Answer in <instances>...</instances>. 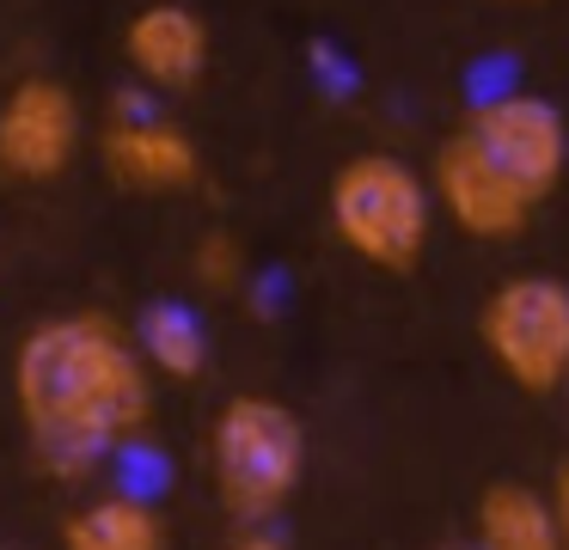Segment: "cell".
Returning <instances> with one entry per match:
<instances>
[{
    "mask_svg": "<svg viewBox=\"0 0 569 550\" xmlns=\"http://www.w3.org/2000/svg\"><path fill=\"white\" fill-rule=\"evenodd\" d=\"M429 183H435V208L453 220L466 239H520L539 214V196L527 190L520 178H508L490 153L478 147V134L459 122L429 159Z\"/></svg>",
    "mask_w": 569,
    "mask_h": 550,
    "instance_id": "cell-5",
    "label": "cell"
},
{
    "mask_svg": "<svg viewBox=\"0 0 569 550\" xmlns=\"http://www.w3.org/2000/svg\"><path fill=\"white\" fill-rule=\"evenodd\" d=\"M13 403L50 477H87L148 428L153 367L111 312L43 318L13 354Z\"/></svg>",
    "mask_w": 569,
    "mask_h": 550,
    "instance_id": "cell-1",
    "label": "cell"
},
{
    "mask_svg": "<svg viewBox=\"0 0 569 550\" xmlns=\"http://www.w3.org/2000/svg\"><path fill=\"white\" fill-rule=\"evenodd\" d=\"M331 232L356 263L380 269V276H410L429 251L435 232V183L398 153H356L337 166L331 178Z\"/></svg>",
    "mask_w": 569,
    "mask_h": 550,
    "instance_id": "cell-2",
    "label": "cell"
},
{
    "mask_svg": "<svg viewBox=\"0 0 569 550\" xmlns=\"http://www.w3.org/2000/svg\"><path fill=\"white\" fill-rule=\"evenodd\" d=\"M466 129L478 134L483 153H490L508 178L527 183L539 202L563 183V171H569V122H563V110H557L551 98H539V92H496V98H483V104L466 117Z\"/></svg>",
    "mask_w": 569,
    "mask_h": 550,
    "instance_id": "cell-7",
    "label": "cell"
},
{
    "mask_svg": "<svg viewBox=\"0 0 569 550\" xmlns=\"http://www.w3.org/2000/svg\"><path fill=\"white\" fill-rule=\"evenodd\" d=\"M478 342L508 386L527 398H551L569 386V281L515 276L483 300Z\"/></svg>",
    "mask_w": 569,
    "mask_h": 550,
    "instance_id": "cell-4",
    "label": "cell"
},
{
    "mask_svg": "<svg viewBox=\"0 0 569 550\" xmlns=\"http://www.w3.org/2000/svg\"><path fill=\"white\" fill-rule=\"evenodd\" d=\"M563 391H569V386H563Z\"/></svg>",
    "mask_w": 569,
    "mask_h": 550,
    "instance_id": "cell-18",
    "label": "cell"
},
{
    "mask_svg": "<svg viewBox=\"0 0 569 550\" xmlns=\"http://www.w3.org/2000/svg\"><path fill=\"white\" fill-rule=\"evenodd\" d=\"M429 550H483L478 538H441V544H429Z\"/></svg>",
    "mask_w": 569,
    "mask_h": 550,
    "instance_id": "cell-16",
    "label": "cell"
},
{
    "mask_svg": "<svg viewBox=\"0 0 569 550\" xmlns=\"http://www.w3.org/2000/svg\"><path fill=\"white\" fill-rule=\"evenodd\" d=\"M197 281L209 293H233L239 281H246V251H239L233 232H209V239H197Z\"/></svg>",
    "mask_w": 569,
    "mask_h": 550,
    "instance_id": "cell-13",
    "label": "cell"
},
{
    "mask_svg": "<svg viewBox=\"0 0 569 550\" xmlns=\"http://www.w3.org/2000/svg\"><path fill=\"white\" fill-rule=\"evenodd\" d=\"M123 61L148 92H197L209 73V19L184 0H153L123 24Z\"/></svg>",
    "mask_w": 569,
    "mask_h": 550,
    "instance_id": "cell-9",
    "label": "cell"
},
{
    "mask_svg": "<svg viewBox=\"0 0 569 550\" xmlns=\"http://www.w3.org/2000/svg\"><path fill=\"white\" fill-rule=\"evenodd\" d=\"M209 477L233 520L282 513L307 477V428L270 391H239L209 428Z\"/></svg>",
    "mask_w": 569,
    "mask_h": 550,
    "instance_id": "cell-3",
    "label": "cell"
},
{
    "mask_svg": "<svg viewBox=\"0 0 569 550\" xmlns=\"http://www.w3.org/2000/svg\"><path fill=\"white\" fill-rule=\"evenodd\" d=\"M551 508H557V526H563V544H569V464L557 471V483H551Z\"/></svg>",
    "mask_w": 569,
    "mask_h": 550,
    "instance_id": "cell-15",
    "label": "cell"
},
{
    "mask_svg": "<svg viewBox=\"0 0 569 550\" xmlns=\"http://www.w3.org/2000/svg\"><path fill=\"white\" fill-rule=\"evenodd\" d=\"M80 98L50 73H31L0 98V178L56 183L80 153Z\"/></svg>",
    "mask_w": 569,
    "mask_h": 550,
    "instance_id": "cell-6",
    "label": "cell"
},
{
    "mask_svg": "<svg viewBox=\"0 0 569 550\" xmlns=\"http://www.w3.org/2000/svg\"><path fill=\"white\" fill-rule=\"evenodd\" d=\"M227 550H288V532L276 526V513H258V520H233V532H227Z\"/></svg>",
    "mask_w": 569,
    "mask_h": 550,
    "instance_id": "cell-14",
    "label": "cell"
},
{
    "mask_svg": "<svg viewBox=\"0 0 569 550\" xmlns=\"http://www.w3.org/2000/svg\"><path fill=\"white\" fill-rule=\"evenodd\" d=\"M136 342H141V354H148V367L166 379H197L202 367H209V330H202V318L178 300L141 306Z\"/></svg>",
    "mask_w": 569,
    "mask_h": 550,
    "instance_id": "cell-12",
    "label": "cell"
},
{
    "mask_svg": "<svg viewBox=\"0 0 569 550\" xmlns=\"http://www.w3.org/2000/svg\"><path fill=\"white\" fill-rule=\"evenodd\" d=\"M471 538H478L483 550H569L551 496H539V489H527V483H490L483 489Z\"/></svg>",
    "mask_w": 569,
    "mask_h": 550,
    "instance_id": "cell-11",
    "label": "cell"
},
{
    "mask_svg": "<svg viewBox=\"0 0 569 550\" xmlns=\"http://www.w3.org/2000/svg\"><path fill=\"white\" fill-rule=\"evenodd\" d=\"M502 7H539V0H502Z\"/></svg>",
    "mask_w": 569,
    "mask_h": 550,
    "instance_id": "cell-17",
    "label": "cell"
},
{
    "mask_svg": "<svg viewBox=\"0 0 569 550\" xmlns=\"http://www.w3.org/2000/svg\"><path fill=\"white\" fill-rule=\"evenodd\" d=\"M62 550H172L160 508L136 489L99 496L62 520Z\"/></svg>",
    "mask_w": 569,
    "mask_h": 550,
    "instance_id": "cell-10",
    "label": "cell"
},
{
    "mask_svg": "<svg viewBox=\"0 0 569 550\" xmlns=\"http://www.w3.org/2000/svg\"><path fill=\"white\" fill-rule=\"evenodd\" d=\"M99 159L111 171V183H123L136 196H178L202 178V147L136 92L117 98V117L99 134Z\"/></svg>",
    "mask_w": 569,
    "mask_h": 550,
    "instance_id": "cell-8",
    "label": "cell"
}]
</instances>
